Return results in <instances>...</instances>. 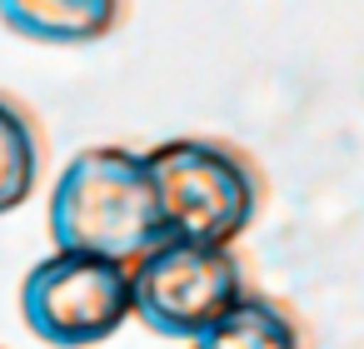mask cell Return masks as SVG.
<instances>
[{
	"instance_id": "1",
	"label": "cell",
	"mask_w": 364,
	"mask_h": 349,
	"mask_svg": "<svg viewBox=\"0 0 364 349\" xmlns=\"http://www.w3.org/2000/svg\"><path fill=\"white\" fill-rule=\"evenodd\" d=\"M46 230L60 254H90L125 269L145 259L155 245H165L145 155L125 145H90L70 155L50 190Z\"/></svg>"
},
{
	"instance_id": "2",
	"label": "cell",
	"mask_w": 364,
	"mask_h": 349,
	"mask_svg": "<svg viewBox=\"0 0 364 349\" xmlns=\"http://www.w3.org/2000/svg\"><path fill=\"white\" fill-rule=\"evenodd\" d=\"M160 230L180 245L230 249L264 205V180L250 150L220 135H175L145 150Z\"/></svg>"
},
{
	"instance_id": "3",
	"label": "cell",
	"mask_w": 364,
	"mask_h": 349,
	"mask_svg": "<svg viewBox=\"0 0 364 349\" xmlns=\"http://www.w3.org/2000/svg\"><path fill=\"white\" fill-rule=\"evenodd\" d=\"M135 314L130 269L90 254H46L21 279V319L50 349L105 344Z\"/></svg>"
},
{
	"instance_id": "4",
	"label": "cell",
	"mask_w": 364,
	"mask_h": 349,
	"mask_svg": "<svg viewBox=\"0 0 364 349\" xmlns=\"http://www.w3.org/2000/svg\"><path fill=\"white\" fill-rule=\"evenodd\" d=\"M245 289L250 284H245L240 254L235 249H215V245L165 240L145 259L130 264L135 314L160 339H190L195 344Z\"/></svg>"
},
{
	"instance_id": "5",
	"label": "cell",
	"mask_w": 364,
	"mask_h": 349,
	"mask_svg": "<svg viewBox=\"0 0 364 349\" xmlns=\"http://www.w3.org/2000/svg\"><path fill=\"white\" fill-rule=\"evenodd\" d=\"M130 0H0V26L36 45H95L120 31Z\"/></svg>"
},
{
	"instance_id": "6",
	"label": "cell",
	"mask_w": 364,
	"mask_h": 349,
	"mask_svg": "<svg viewBox=\"0 0 364 349\" xmlns=\"http://www.w3.org/2000/svg\"><path fill=\"white\" fill-rule=\"evenodd\" d=\"M195 349H299V319L259 289H245L200 339Z\"/></svg>"
},
{
	"instance_id": "7",
	"label": "cell",
	"mask_w": 364,
	"mask_h": 349,
	"mask_svg": "<svg viewBox=\"0 0 364 349\" xmlns=\"http://www.w3.org/2000/svg\"><path fill=\"white\" fill-rule=\"evenodd\" d=\"M46 170V135L36 125V115L0 90V215L21 210Z\"/></svg>"
}]
</instances>
